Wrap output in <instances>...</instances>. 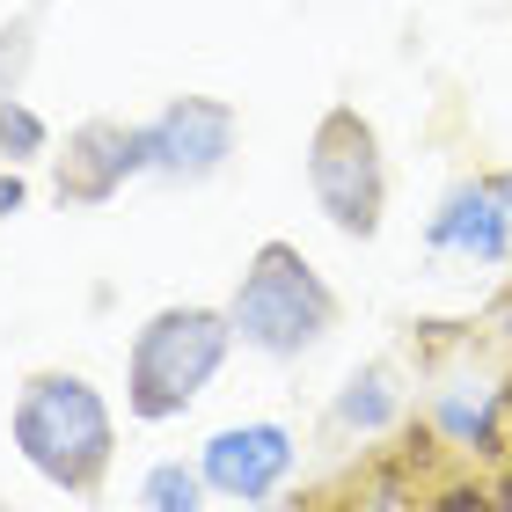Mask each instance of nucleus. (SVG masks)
I'll list each match as a JSON object with an SVG mask.
<instances>
[{"label": "nucleus", "instance_id": "nucleus-7", "mask_svg": "<svg viewBox=\"0 0 512 512\" xmlns=\"http://www.w3.org/2000/svg\"><path fill=\"white\" fill-rule=\"evenodd\" d=\"M505 213H498V198L491 191H461L447 213H439V249H461V256H483V264H491V256L505 249Z\"/></svg>", "mask_w": 512, "mask_h": 512}, {"label": "nucleus", "instance_id": "nucleus-1", "mask_svg": "<svg viewBox=\"0 0 512 512\" xmlns=\"http://www.w3.org/2000/svg\"><path fill=\"white\" fill-rule=\"evenodd\" d=\"M15 439L52 483H66V491L96 483V469L110 461V417L96 403V388L74 381V374H52V381H37L30 395H22Z\"/></svg>", "mask_w": 512, "mask_h": 512}, {"label": "nucleus", "instance_id": "nucleus-12", "mask_svg": "<svg viewBox=\"0 0 512 512\" xmlns=\"http://www.w3.org/2000/svg\"><path fill=\"white\" fill-rule=\"evenodd\" d=\"M15 205H22V183L8 176V183H0V213H15Z\"/></svg>", "mask_w": 512, "mask_h": 512}, {"label": "nucleus", "instance_id": "nucleus-8", "mask_svg": "<svg viewBox=\"0 0 512 512\" xmlns=\"http://www.w3.org/2000/svg\"><path fill=\"white\" fill-rule=\"evenodd\" d=\"M147 512H198V476L191 469H154L147 476Z\"/></svg>", "mask_w": 512, "mask_h": 512}, {"label": "nucleus", "instance_id": "nucleus-2", "mask_svg": "<svg viewBox=\"0 0 512 512\" xmlns=\"http://www.w3.org/2000/svg\"><path fill=\"white\" fill-rule=\"evenodd\" d=\"M220 352H227V322L205 315V308L147 322V337H139V352H132V410L139 417L183 410L205 381H213Z\"/></svg>", "mask_w": 512, "mask_h": 512}, {"label": "nucleus", "instance_id": "nucleus-10", "mask_svg": "<svg viewBox=\"0 0 512 512\" xmlns=\"http://www.w3.org/2000/svg\"><path fill=\"white\" fill-rule=\"evenodd\" d=\"M0 139L8 147H37V118L30 110H0Z\"/></svg>", "mask_w": 512, "mask_h": 512}, {"label": "nucleus", "instance_id": "nucleus-11", "mask_svg": "<svg viewBox=\"0 0 512 512\" xmlns=\"http://www.w3.org/2000/svg\"><path fill=\"white\" fill-rule=\"evenodd\" d=\"M491 198H498V213H505V227H512V176H498V183H491Z\"/></svg>", "mask_w": 512, "mask_h": 512}, {"label": "nucleus", "instance_id": "nucleus-5", "mask_svg": "<svg viewBox=\"0 0 512 512\" xmlns=\"http://www.w3.org/2000/svg\"><path fill=\"white\" fill-rule=\"evenodd\" d=\"M286 461H293L286 432L278 425H249V432H220L213 447H205V476H213L227 498H264L271 483L286 476Z\"/></svg>", "mask_w": 512, "mask_h": 512}, {"label": "nucleus", "instance_id": "nucleus-9", "mask_svg": "<svg viewBox=\"0 0 512 512\" xmlns=\"http://www.w3.org/2000/svg\"><path fill=\"white\" fill-rule=\"evenodd\" d=\"M337 417H344V425H381V417H388V388H381L374 374L352 381V395L337 403Z\"/></svg>", "mask_w": 512, "mask_h": 512}, {"label": "nucleus", "instance_id": "nucleus-4", "mask_svg": "<svg viewBox=\"0 0 512 512\" xmlns=\"http://www.w3.org/2000/svg\"><path fill=\"white\" fill-rule=\"evenodd\" d=\"M308 176H315V198H322V213H330L337 227H374L381 213V161H374V132H366L359 118H337L315 132V161H308Z\"/></svg>", "mask_w": 512, "mask_h": 512}, {"label": "nucleus", "instance_id": "nucleus-3", "mask_svg": "<svg viewBox=\"0 0 512 512\" xmlns=\"http://www.w3.org/2000/svg\"><path fill=\"white\" fill-rule=\"evenodd\" d=\"M322 322H330V293L315 286V271L293 249L256 256V271L242 278V300H235V330L264 352H300V344L322 337Z\"/></svg>", "mask_w": 512, "mask_h": 512}, {"label": "nucleus", "instance_id": "nucleus-6", "mask_svg": "<svg viewBox=\"0 0 512 512\" xmlns=\"http://www.w3.org/2000/svg\"><path fill=\"white\" fill-rule=\"evenodd\" d=\"M227 132H235V118H227L220 103L183 96L147 139H154V161H169V169H183V176H205V169L227 154Z\"/></svg>", "mask_w": 512, "mask_h": 512}]
</instances>
